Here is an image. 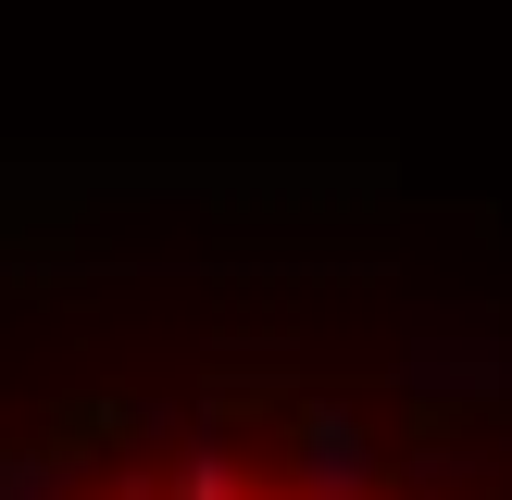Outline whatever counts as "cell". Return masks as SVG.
<instances>
[{"label":"cell","mask_w":512,"mask_h":500,"mask_svg":"<svg viewBox=\"0 0 512 500\" xmlns=\"http://www.w3.org/2000/svg\"><path fill=\"white\" fill-rule=\"evenodd\" d=\"M300 488L313 500H375V438H363V413L350 400H300Z\"/></svg>","instance_id":"6da1fadb"},{"label":"cell","mask_w":512,"mask_h":500,"mask_svg":"<svg viewBox=\"0 0 512 500\" xmlns=\"http://www.w3.org/2000/svg\"><path fill=\"white\" fill-rule=\"evenodd\" d=\"M163 500H250V488H238V450H225V438H200L188 463H175V488H163Z\"/></svg>","instance_id":"7a4b0ae2"}]
</instances>
